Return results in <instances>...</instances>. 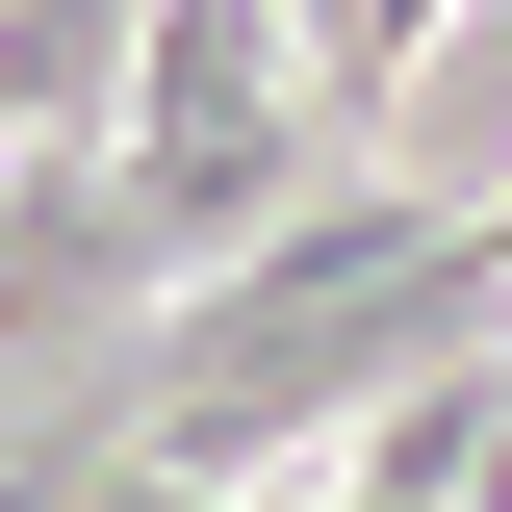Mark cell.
Instances as JSON below:
<instances>
[{
	"label": "cell",
	"mask_w": 512,
	"mask_h": 512,
	"mask_svg": "<svg viewBox=\"0 0 512 512\" xmlns=\"http://www.w3.org/2000/svg\"><path fill=\"white\" fill-rule=\"evenodd\" d=\"M128 26H154V0H0V154H103Z\"/></svg>",
	"instance_id": "6da1fadb"
},
{
	"label": "cell",
	"mask_w": 512,
	"mask_h": 512,
	"mask_svg": "<svg viewBox=\"0 0 512 512\" xmlns=\"http://www.w3.org/2000/svg\"><path fill=\"white\" fill-rule=\"evenodd\" d=\"M103 461H128V410H103V384H26V410H0V512H77Z\"/></svg>",
	"instance_id": "7a4b0ae2"
},
{
	"label": "cell",
	"mask_w": 512,
	"mask_h": 512,
	"mask_svg": "<svg viewBox=\"0 0 512 512\" xmlns=\"http://www.w3.org/2000/svg\"><path fill=\"white\" fill-rule=\"evenodd\" d=\"M77 512H231V487H154V461H103V487H77Z\"/></svg>",
	"instance_id": "3957f363"
}]
</instances>
